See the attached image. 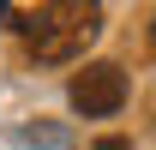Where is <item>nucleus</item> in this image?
<instances>
[{"label": "nucleus", "mask_w": 156, "mask_h": 150, "mask_svg": "<svg viewBox=\"0 0 156 150\" xmlns=\"http://www.w3.org/2000/svg\"><path fill=\"white\" fill-rule=\"evenodd\" d=\"M18 30L42 66H66L102 36V0H48L36 18H18Z\"/></svg>", "instance_id": "f257e3e1"}, {"label": "nucleus", "mask_w": 156, "mask_h": 150, "mask_svg": "<svg viewBox=\"0 0 156 150\" xmlns=\"http://www.w3.org/2000/svg\"><path fill=\"white\" fill-rule=\"evenodd\" d=\"M66 102H72L84 120L120 114V102H126V72H120L114 60H90L84 72H72V84H66Z\"/></svg>", "instance_id": "f03ea898"}, {"label": "nucleus", "mask_w": 156, "mask_h": 150, "mask_svg": "<svg viewBox=\"0 0 156 150\" xmlns=\"http://www.w3.org/2000/svg\"><path fill=\"white\" fill-rule=\"evenodd\" d=\"M90 150H132V138H96Z\"/></svg>", "instance_id": "7ed1b4c3"}, {"label": "nucleus", "mask_w": 156, "mask_h": 150, "mask_svg": "<svg viewBox=\"0 0 156 150\" xmlns=\"http://www.w3.org/2000/svg\"><path fill=\"white\" fill-rule=\"evenodd\" d=\"M150 48H156V18H150Z\"/></svg>", "instance_id": "20e7f679"}, {"label": "nucleus", "mask_w": 156, "mask_h": 150, "mask_svg": "<svg viewBox=\"0 0 156 150\" xmlns=\"http://www.w3.org/2000/svg\"><path fill=\"white\" fill-rule=\"evenodd\" d=\"M0 12H6V0H0Z\"/></svg>", "instance_id": "39448f33"}]
</instances>
